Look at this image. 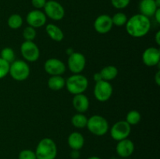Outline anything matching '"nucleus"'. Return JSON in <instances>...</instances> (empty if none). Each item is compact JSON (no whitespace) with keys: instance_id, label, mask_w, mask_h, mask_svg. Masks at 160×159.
I'll return each instance as SVG.
<instances>
[{"instance_id":"f257e3e1","label":"nucleus","mask_w":160,"mask_h":159,"mask_svg":"<svg viewBox=\"0 0 160 159\" xmlns=\"http://www.w3.org/2000/svg\"><path fill=\"white\" fill-rule=\"evenodd\" d=\"M126 31L133 37H142L146 35L151 28L148 17L138 13L132 16L126 23Z\"/></svg>"},{"instance_id":"f03ea898","label":"nucleus","mask_w":160,"mask_h":159,"mask_svg":"<svg viewBox=\"0 0 160 159\" xmlns=\"http://www.w3.org/2000/svg\"><path fill=\"white\" fill-rule=\"evenodd\" d=\"M34 152L37 159H55L57 155V147L51 138H43L38 142Z\"/></svg>"},{"instance_id":"7ed1b4c3","label":"nucleus","mask_w":160,"mask_h":159,"mask_svg":"<svg viewBox=\"0 0 160 159\" xmlns=\"http://www.w3.org/2000/svg\"><path fill=\"white\" fill-rule=\"evenodd\" d=\"M65 86L67 87V90L71 94L76 95L84 94L88 87V80L84 75L80 73L73 74L66 80Z\"/></svg>"},{"instance_id":"20e7f679","label":"nucleus","mask_w":160,"mask_h":159,"mask_svg":"<svg viewBox=\"0 0 160 159\" xmlns=\"http://www.w3.org/2000/svg\"><path fill=\"white\" fill-rule=\"evenodd\" d=\"M88 130L95 136L105 135L109 130V123L107 120L102 115H95L88 118V123L86 126Z\"/></svg>"},{"instance_id":"39448f33","label":"nucleus","mask_w":160,"mask_h":159,"mask_svg":"<svg viewBox=\"0 0 160 159\" xmlns=\"http://www.w3.org/2000/svg\"><path fill=\"white\" fill-rule=\"evenodd\" d=\"M30 67L25 61L15 60L10 64L9 73L13 80L17 81H23L30 75Z\"/></svg>"},{"instance_id":"423d86ee","label":"nucleus","mask_w":160,"mask_h":159,"mask_svg":"<svg viewBox=\"0 0 160 159\" xmlns=\"http://www.w3.org/2000/svg\"><path fill=\"white\" fill-rule=\"evenodd\" d=\"M43 9L45 16L56 21L62 20L65 16V9L63 6L55 0L47 1Z\"/></svg>"},{"instance_id":"0eeeda50","label":"nucleus","mask_w":160,"mask_h":159,"mask_svg":"<svg viewBox=\"0 0 160 159\" xmlns=\"http://www.w3.org/2000/svg\"><path fill=\"white\" fill-rule=\"evenodd\" d=\"M112 91L113 89L109 81L100 80L95 84L94 88V95L98 101L105 102L111 98Z\"/></svg>"},{"instance_id":"6e6552de","label":"nucleus","mask_w":160,"mask_h":159,"mask_svg":"<svg viewBox=\"0 0 160 159\" xmlns=\"http://www.w3.org/2000/svg\"><path fill=\"white\" fill-rule=\"evenodd\" d=\"M20 52L23 59L28 62H35L40 56L38 47L31 41H25L20 46Z\"/></svg>"},{"instance_id":"1a4fd4ad","label":"nucleus","mask_w":160,"mask_h":159,"mask_svg":"<svg viewBox=\"0 0 160 159\" xmlns=\"http://www.w3.org/2000/svg\"><path fill=\"white\" fill-rule=\"evenodd\" d=\"M131 127L126 121H119L114 123L110 129V135L113 140L117 141L124 140L129 137Z\"/></svg>"},{"instance_id":"9d476101","label":"nucleus","mask_w":160,"mask_h":159,"mask_svg":"<svg viewBox=\"0 0 160 159\" xmlns=\"http://www.w3.org/2000/svg\"><path fill=\"white\" fill-rule=\"evenodd\" d=\"M68 68L74 74L81 73L86 65V59L83 54L80 52H73L69 55L67 61Z\"/></svg>"},{"instance_id":"9b49d317","label":"nucleus","mask_w":160,"mask_h":159,"mask_svg":"<svg viewBox=\"0 0 160 159\" xmlns=\"http://www.w3.org/2000/svg\"><path fill=\"white\" fill-rule=\"evenodd\" d=\"M45 72L51 76H62L66 71V65L60 59H48L44 64Z\"/></svg>"},{"instance_id":"f8f14e48","label":"nucleus","mask_w":160,"mask_h":159,"mask_svg":"<svg viewBox=\"0 0 160 159\" xmlns=\"http://www.w3.org/2000/svg\"><path fill=\"white\" fill-rule=\"evenodd\" d=\"M26 20L30 26L38 28L46 23L47 17L45 16V12L41 11L40 9H34L28 12Z\"/></svg>"},{"instance_id":"ddd939ff","label":"nucleus","mask_w":160,"mask_h":159,"mask_svg":"<svg viewBox=\"0 0 160 159\" xmlns=\"http://www.w3.org/2000/svg\"><path fill=\"white\" fill-rule=\"evenodd\" d=\"M112 21L110 16L107 14H102L95 19L94 22V28L95 31L99 34H106L112 29Z\"/></svg>"},{"instance_id":"4468645a","label":"nucleus","mask_w":160,"mask_h":159,"mask_svg":"<svg viewBox=\"0 0 160 159\" xmlns=\"http://www.w3.org/2000/svg\"><path fill=\"white\" fill-rule=\"evenodd\" d=\"M160 51L159 48L150 47L146 48L142 54V61L147 66H155L159 64Z\"/></svg>"},{"instance_id":"2eb2a0df","label":"nucleus","mask_w":160,"mask_h":159,"mask_svg":"<svg viewBox=\"0 0 160 159\" xmlns=\"http://www.w3.org/2000/svg\"><path fill=\"white\" fill-rule=\"evenodd\" d=\"M116 151L117 154L121 157H128L134 153V144L132 140L129 139H124L118 141Z\"/></svg>"},{"instance_id":"dca6fc26","label":"nucleus","mask_w":160,"mask_h":159,"mask_svg":"<svg viewBox=\"0 0 160 159\" xmlns=\"http://www.w3.org/2000/svg\"><path fill=\"white\" fill-rule=\"evenodd\" d=\"M158 8L155 0H141L139 3L140 13L148 18L153 17Z\"/></svg>"},{"instance_id":"f3484780","label":"nucleus","mask_w":160,"mask_h":159,"mask_svg":"<svg viewBox=\"0 0 160 159\" xmlns=\"http://www.w3.org/2000/svg\"><path fill=\"white\" fill-rule=\"evenodd\" d=\"M73 106L78 113H84L87 112L89 108V100L84 94L74 95L73 98Z\"/></svg>"},{"instance_id":"a211bd4d","label":"nucleus","mask_w":160,"mask_h":159,"mask_svg":"<svg viewBox=\"0 0 160 159\" xmlns=\"http://www.w3.org/2000/svg\"><path fill=\"white\" fill-rule=\"evenodd\" d=\"M68 145L72 150L79 151L84 147V138L81 132H73L69 135L67 139Z\"/></svg>"},{"instance_id":"6ab92c4d","label":"nucleus","mask_w":160,"mask_h":159,"mask_svg":"<svg viewBox=\"0 0 160 159\" xmlns=\"http://www.w3.org/2000/svg\"><path fill=\"white\" fill-rule=\"evenodd\" d=\"M45 31L48 35L52 39L55 41H61L64 37V34L61 28L56 25L52 24V23H49V24L46 25L45 27Z\"/></svg>"},{"instance_id":"aec40b11","label":"nucleus","mask_w":160,"mask_h":159,"mask_svg":"<svg viewBox=\"0 0 160 159\" xmlns=\"http://www.w3.org/2000/svg\"><path fill=\"white\" fill-rule=\"evenodd\" d=\"M103 80L110 81L115 79L118 75V70L114 65H107L99 72Z\"/></svg>"},{"instance_id":"412c9836","label":"nucleus","mask_w":160,"mask_h":159,"mask_svg":"<svg viewBox=\"0 0 160 159\" xmlns=\"http://www.w3.org/2000/svg\"><path fill=\"white\" fill-rule=\"evenodd\" d=\"M66 85V80L62 76H52L48 80V87L52 90H59Z\"/></svg>"},{"instance_id":"4be33fe9","label":"nucleus","mask_w":160,"mask_h":159,"mask_svg":"<svg viewBox=\"0 0 160 159\" xmlns=\"http://www.w3.org/2000/svg\"><path fill=\"white\" fill-rule=\"evenodd\" d=\"M72 125L78 129H82L87 126L88 118L82 113H78L72 117Z\"/></svg>"},{"instance_id":"5701e85b","label":"nucleus","mask_w":160,"mask_h":159,"mask_svg":"<svg viewBox=\"0 0 160 159\" xmlns=\"http://www.w3.org/2000/svg\"><path fill=\"white\" fill-rule=\"evenodd\" d=\"M7 24L11 29H19L23 24V18L19 14H12L8 18Z\"/></svg>"},{"instance_id":"b1692460","label":"nucleus","mask_w":160,"mask_h":159,"mask_svg":"<svg viewBox=\"0 0 160 159\" xmlns=\"http://www.w3.org/2000/svg\"><path fill=\"white\" fill-rule=\"evenodd\" d=\"M141 119H142V115H141L140 112L136 110H131L127 115L126 120L125 121L130 126H134V125L138 124L140 123Z\"/></svg>"},{"instance_id":"393cba45","label":"nucleus","mask_w":160,"mask_h":159,"mask_svg":"<svg viewBox=\"0 0 160 159\" xmlns=\"http://www.w3.org/2000/svg\"><path fill=\"white\" fill-rule=\"evenodd\" d=\"M0 57L2 59H4L5 61H6L7 62H9V64H11L12 62L15 61V52H14V51L12 50V48L6 47V48H4L1 51Z\"/></svg>"},{"instance_id":"a878e982","label":"nucleus","mask_w":160,"mask_h":159,"mask_svg":"<svg viewBox=\"0 0 160 159\" xmlns=\"http://www.w3.org/2000/svg\"><path fill=\"white\" fill-rule=\"evenodd\" d=\"M112 18V24L117 26H122L126 25L127 22H128V17L125 13L122 12H118L113 15V17H111Z\"/></svg>"},{"instance_id":"bb28decb","label":"nucleus","mask_w":160,"mask_h":159,"mask_svg":"<svg viewBox=\"0 0 160 159\" xmlns=\"http://www.w3.org/2000/svg\"><path fill=\"white\" fill-rule=\"evenodd\" d=\"M36 33L35 28L32 27V26H27L23 31V37L25 39V41H33L34 38L36 37Z\"/></svg>"},{"instance_id":"cd10ccee","label":"nucleus","mask_w":160,"mask_h":159,"mask_svg":"<svg viewBox=\"0 0 160 159\" xmlns=\"http://www.w3.org/2000/svg\"><path fill=\"white\" fill-rule=\"evenodd\" d=\"M10 64L0 57V79H2L9 74Z\"/></svg>"},{"instance_id":"c85d7f7f","label":"nucleus","mask_w":160,"mask_h":159,"mask_svg":"<svg viewBox=\"0 0 160 159\" xmlns=\"http://www.w3.org/2000/svg\"><path fill=\"white\" fill-rule=\"evenodd\" d=\"M18 159H37L35 152L31 150H23L18 155Z\"/></svg>"},{"instance_id":"c756f323","label":"nucleus","mask_w":160,"mask_h":159,"mask_svg":"<svg viewBox=\"0 0 160 159\" xmlns=\"http://www.w3.org/2000/svg\"><path fill=\"white\" fill-rule=\"evenodd\" d=\"M131 0H111V4L117 9H123L129 6Z\"/></svg>"},{"instance_id":"7c9ffc66","label":"nucleus","mask_w":160,"mask_h":159,"mask_svg":"<svg viewBox=\"0 0 160 159\" xmlns=\"http://www.w3.org/2000/svg\"><path fill=\"white\" fill-rule=\"evenodd\" d=\"M46 2V0H31V4L35 9H41L45 7Z\"/></svg>"},{"instance_id":"2f4dec72","label":"nucleus","mask_w":160,"mask_h":159,"mask_svg":"<svg viewBox=\"0 0 160 159\" xmlns=\"http://www.w3.org/2000/svg\"><path fill=\"white\" fill-rule=\"evenodd\" d=\"M153 17H154L156 21L158 23H160V8H158L157 10L156 11V12H155L154 15H153Z\"/></svg>"},{"instance_id":"473e14b6","label":"nucleus","mask_w":160,"mask_h":159,"mask_svg":"<svg viewBox=\"0 0 160 159\" xmlns=\"http://www.w3.org/2000/svg\"><path fill=\"white\" fill-rule=\"evenodd\" d=\"M70 156L73 159H78L79 157L80 154L78 152V151H76V150H72V152L70 153Z\"/></svg>"},{"instance_id":"72a5a7b5","label":"nucleus","mask_w":160,"mask_h":159,"mask_svg":"<svg viewBox=\"0 0 160 159\" xmlns=\"http://www.w3.org/2000/svg\"><path fill=\"white\" fill-rule=\"evenodd\" d=\"M93 78H94V80H95V82H98V81H100V80H103L102 78L101 74H100V73H95L93 76Z\"/></svg>"},{"instance_id":"f704fd0d","label":"nucleus","mask_w":160,"mask_h":159,"mask_svg":"<svg viewBox=\"0 0 160 159\" xmlns=\"http://www.w3.org/2000/svg\"><path fill=\"white\" fill-rule=\"evenodd\" d=\"M155 81H156V84H157V86L160 85V71H159L156 73V76H155Z\"/></svg>"},{"instance_id":"c9c22d12","label":"nucleus","mask_w":160,"mask_h":159,"mask_svg":"<svg viewBox=\"0 0 160 159\" xmlns=\"http://www.w3.org/2000/svg\"><path fill=\"white\" fill-rule=\"evenodd\" d=\"M155 40H156V44L158 45H160V31H157L156 34V36H155Z\"/></svg>"},{"instance_id":"e433bc0d","label":"nucleus","mask_w":160,"mask_h":159,"mask_svg":"<svg viewBox=\"0 0 160 159\" xmlns=\"http://www.w3.org/2000/svg\"><path fill=\"white\" fill-rule=\"evenodd\" d=\"M87 159H101L99 157H97V156H92V157H88Z\"/></svg>"},{"instance_id":"4c0bfd02","label":"nucleus","mask_w":160,"mask_h":159,"mask_svg":"<svg viewBox=\"0 0 160 159\" xmlns=\"http://www.w3.org/2000/svg\"><path fill=\"white\" fill-rule=\"evenodd\" d=\"M155 2H156V6H157L159 8H160V0H155Z\"/></svg>"}]
</instances>
